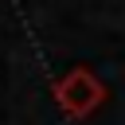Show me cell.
Returning a JSON list of instances; mask_svg holds the SVG:
<instances>
[{
  "mask_svg": "<svg viewBox=\"0 0 125 125\" xmlns=\"http://www.w3.org/2000/svg\"><path fill=\"white\" fill-rule=\"evenodd\" d=\"M55 102H59L70 117H90V113L105 102V86H102V78H98L94 70L74 66V70H66V74L55 82Z\"/></svg>",
  "mask_w": 125,
  "mask_h": 125,
  "instance_id": "6da1fadb",
  "label": "cell"
}]
</instances>
